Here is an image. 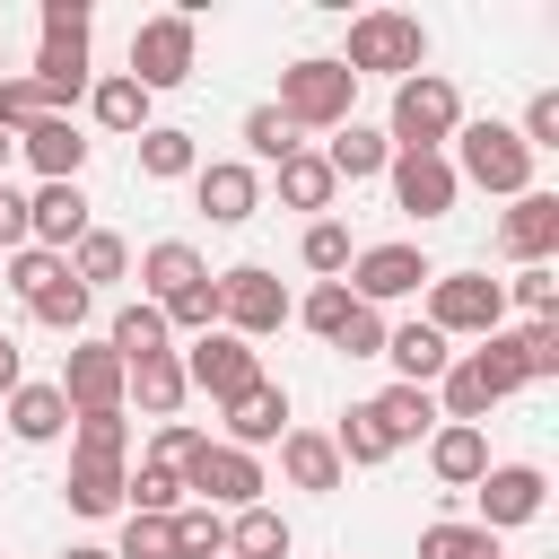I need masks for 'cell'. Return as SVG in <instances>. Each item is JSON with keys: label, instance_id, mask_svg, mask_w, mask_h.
Segmentation results:
<instances>
[{"label": "cell", "instance_id": "obj_10", "mask_svg": "<svg viewBox=\"0 0 559 559\" xmlns=\"http://www.w3.org/2000/svg\"><path fill=\"white\" fill-rule=\"evenodd\" d=\"M175 358H183V384H192V393H210L218 411H227L236 393H253V384H262V349H253V341H236V332H201V341H192V349H175Z\"/></svg>", "mask_w": 559, "mask_h": 559}, {"label": "cell", "instance_id": "obj_40", "mask_svg": "<svg viewBox=\"0 0 559 559\" xmlns=\"http://www.w3.org/2000/svg\"><path fill=\"white\" fill-rule=\"evenodd\" d=\"M122 507H131V515H175V507H183V480H175L166 463H140V472H122Z\"/></svg>", "mask_w": 559, "mask_h": 559}, {"label": "cell", "instance_id": "obj_5", "mask_svg": "<svg viewBox=\"0 0 559 559\" xmlns=\"http://www.w3.org/2000/svg\"><path fill=\"white\" fill-rule=\"evenodd\" d=\"M87 26H96V17H87V0H44V52H35V70H26V79L52 96V114L87 96Z\"/></svg>", "mask_w": 559, "mask_h": 559}, {"label": "cell", "instance_id": "obj_36", "mask_svg": "<svg viewBox=\"0 0 559 559\" xmlns=\"http://www.w3.org/2000/svg\"><path fill=\"white\" fill-rule=\"evenodd\" d=\"M332 192H341V183H332L323 148H297V157L280 166V201H288V210H332Z\"/></svg>", "mask_w": 559, "mask_h": 559}, {"label": "cell", "instance_id": "obj_12", "mask_svg": "<svg viewBox=\"0 0 559 559\" xmlns=\"http://www.w3.org/2000/svg\"><path fill=\"white\" fill-rule=\"evenodd\" d=\"M428 280H437V262H428L419 245H367L341 288H349L358 306H402V297H419Z\"/></svg>", "mask_w": 559, "mask_h": 559}, {"label": "cell", "instance_id": "obj_20", "mask_svg": "<svg viewBox=\"0 0 559 559\" xmlns=\"http://www.w3.org/2000/svg\"><path fill=\"white\" fill-rule=\"evenodd\" d=\"M384 358H393V384H428L437 393V376L454 367V341L428 332V323H384Z\"/></svg>", "mask_w": 559, "mask_h": 559}, {"label": "cell", "instance_id": "obj_37", "mask_svg": "<svg viewBox=\"0 0 559 559\" xmlns=\"http://www.w3.org/2000/svg\"><path fill=\"white\" fill-rule=\"evenodd\" d=\"M332 454H341V472H376L393 445H384V428L367 419V402H349L341 411V428H332Z\"/></svg>", "mask_w": 559, "mask_h": 559}, {"label": "cell", "instance_id": "obj_18", "mask_svg": "<svg viewBox=\"0 0 559 559\" xmlns=\"http://www.w3.org/2000/svg\"><path fill=\"white\" fill-rule=\"evenodd\" d=\"M79 236H87V192H79V183H35V192H26V245H44V253L70 262Z\"/></svg>", "mask_w": 559, "mask_h": 559}, {"label": "cell", "instance_id": "obj_53", "mask_svg": "<svg viewBox=\"0 0 559 559\" xmlns=\"http://www.w3.org/2000/svg\"><path fill=\"white\" fill-rule=\"evenodd\" d=\"M332 349H341V358H384V314H376V306H349V323H341Z\"/></svg>", "mask_w": 559, "mask_h": 559}, {"label": "cell", "instance_id": "obj_17", "mask_svg": "<svg viewBox=\"0 0 559 559\" xmlns=\"http://www.w3.org/2000/svg\"><path fill=\"white\" fill-rule=\"evenodd\" d=\"M61 402H70V419H79V411H122V358H114L105 341H70V358H61Z\"/></svg>", "mask_w": 559, "mask_h": 559}, {"label": "cell", "instance_id": "obj_13", "mask_svg": "<svg viewBox=\"0 0 559 559\" xmlns=\"http://www.w3.org/2000/svg\"><path fill=\"white\" fill-rule=\"evenodd\" d=\"M384 183H393V210H402V218H419V227H428V218H445V210H454V192H463V183H454V166H445V148H393Z\"/></svg>", "mask_w": 559, "mask_h": 559}, {"label": "cell", "instance_id": "obj_51", "mask_svg": "<svg viewBox=\"0 0 559 559\" xmlns=\"http://www.w3.org/2000/svg\"><path fill=\"white\" fill-rule=\"evenodd\" d=\"M114 559H175V524H166V515H122Z\"/></svg>", "mask_w": 559, "mask_h": 559}, {"label": "cell", "instance_id": "obj_38", "mask_svg": "<svg viewBox=\"0 0 559 559\" xmlns=\"http://www.w3.org/2000/svg\"><path fill=\"white\" fill-rule=\"evenodd\" d=\"M166 524H175V559H227V515L218 507H192L183 498Z\"/></svg>", "mask_w": 559, "mask_h": 559}, {"label": "cell", "instance_id": "obj_55", "mask_svg": "<svg viewBox=\"0 0 559 559\" xmlns=\"http://www.w3.org/2000/svg\"><path fill=\"white\" fill-rule=\"evenodd\" d=\"M17 384H26V358H17V341H9V332H0V402H9V393H17Z\"/></svg>", "mask_w": 559, "mask_h": 559}, {"label": "cell", "instance_id": "obj_33", "mask_svg": "<svg viewBox=\"0 0 559 559\" xmlns=\"http://www.w3.org/2000/svg\"><path fill=\"white\" fill-rule=\"evenodd\" d=\"M105 349H114L122 367H140V358H157V349H166V314H157L148 297H131V306L114 314V332H105Z\"/></svg>", "mask_w": 559, "mask_h": 559}, {"label": "cell", "instance_id": "obj_49", "mask_svg": "<svg viewBox=\"0 0 559 559\" xmlns=\"http://www.w3.org/2000/svg\"><path fill=\"white\" fill-rule=\"evenodd\" d=\"M515 358H524V384H550L559 376V314L550 323H524L515 332Z\"/></svg>", "mask_w": 559, "mask_h": 559}, {"label": "cell", "instance_id": "obj_50", "mask_svg": "<svg viewBox=\"0 0 559 559\" xmlns=\"http://www.w3.org/2000/svg\"><path fill=\"white\" fill-rule=\"evenodd\" d=\"M201 445H210V437H201V428H192V419H157V437H148V463H166V472H175V480H183V472H192V454H201Z\"/></svg>", "mask_w": 559, "mask_h": 559}, {"label": "cell", "instance_id": "obj_21", "mask_svg": "<svg viewBox=\"0 0 559 559\" xmlns=\"http://www.w3.org/2000/svg\"><path fill=\"white\" fill-rule=\"evenodd\" d=\"M122 402H140V419H175V411L192 402L183 358H175V349H157V358H140V367H122Z\"/></svg>", "mask_w": 559, "mask_h": 559}, {"label": "cell", "instance_id": "obj_23", "mask_svg": "<svg viewBox=\"0 0 559 559\" xmlns=\"http://www.w3.org/2000/svg\"><path fill=\"white\" fill-rule=\"evenodd\" d=\"M192 280H210V262H201L183 236H157V245L140 253V297H148V306H175Z\"/></svg>", "mask_w": 559, "mask_h": 559}, {"label": "cell", "instance_id": "obj_7", "mask_svg": "<svg viewBox=\"0 0 559 559\" xmlns=\"http://www.w3.org/2000/svg\"><path fill=\"white\" fill-rule=\"evenodd\" d=\"M463 131V96H454V79L445 70H411L402 87H393V122H384V140L393 148H445Z\"/></svg>", "mask_w": 559, "mask_h": 559}, {"label": "cell", "instance_id": "obj_46", "mask_svg": "<svg viewBox=\"0 0 559 559\" xmlns=\"http://www.w3.org/2000/svg\"><path fill=\"white\" fill-rule=\"evenodd\" d=\"M507 306H524V323H550V314H559V271H550V262L515 271V280H507Z\"/></svg>", "mask_w": 559, "mask_h": 559}, {"label": "cell", "instance_id": "obj_41", "mask_svg": "<svg viewBox=\"0 0 559 559\" xmlns=\"http://www.w3.org/2000/svg\"><path fill=\"white\" fill-rule=\"evenodd\" d=\"M245 148H253L262 166H288V157H297L306 140L288 131V114H280V105H253V114H245Z\"/></svg>", "mask_w": 559, "mask_h": 559}, {"label": "cell", "instance_id": "obj_25", "mask_svg": "<svg viewBox=\"0 0 559 559\" xmlns=\"http://www.w3.org/2000/svg\"><path fill=\"white\" fill-rule=\"evenodd\" d=\"M148 105H157V96H148L140 79H122V70H114V79H87V114H96V131H114V140H140V131H148Z\"/></svg>", "mask_w": 559, "mask_h": 559}, {"label": "cell", "instance_id": "obj_27", "mask_svg": "<svg viewBox=\"0 0 559 559\" xmlns=\"http://www.w3.org/2000/svg\"><path fill=\"white\" fill-rule=\"evenodd\" d=\"M428 472H437V489H472L480 472H489V428H437L428 437Z\"/></svg>", "mask_w": 559, "mask_h": 559}, {"label": "cell", "instance_id": "obj_19", "mask_svg": "<svg viewBox=\"0 0 559 559\" xmlns=\"http://www.w3.org/2000/svg\"><path fill=\"white\" fill-rule=\"evenodd\" d=\"M17 157L35 166V183H79V166H87V131H79L70 114H44L35 131H17Z\"/></svg>", "mask_w": 559, "mask_h": 559}, {"label": "cell", "instance_id": "obj_6", "mask_svg": "<svg viewBox=\"0 0 559 559\" xmlns=\"http://www.w3.org/2000/svg\"><path fill=\"white\" fill-rule=\"evenodd\" d=\"M349 96H358V79L341 70V52H306V61L280 70V114H288V131H341V122H349Z\"/></svg>", "mask_w": 559, "mask_h": 559}, {"label": "cell", "instance_id": "obj_14", "mask_svg": "<svg viewBox=\"0 0 559 559\" xmlns=\"http://www.w3.org/2000/svg\"><path fill=\"white\" fill-rule=\"evenodd\" d=\"M183 489H192V507H218V515L236 507L245 515V507H262V463L236 454V445H201L192 472H183Z\"/></svg>", "mask_w": 559, "mask_h": 559}, {"label": "cell", "instance_id": "obj_29", "mask_svg": "<svg viewBox=\"0 0 559 559\" xmlns=\"http://www.w3.org/2000/svg\"><path fill=\"white\" fill-rule=\"evenodd\" d=\"M61 428H70L61 384H17V393H9V437H17V445H52Z\"/></svg>", "mask_w": 559, "mask_h": 559}, {"label": "cell", "instance_id": "obj_16", "mask_svg": "<svg viewBox=\"0 0 559 559\" xmlns=\"http://www.w3.org/2000/svg\"><path fill=\"white\" fill-rule=\"evenodd\" d=\"M192 201H201L210 227H245L262 210V175L245 157H210V166H192Z\"/></svg>", "mask_w": 559, "mask_h": 559}, {"label": "cell", "instance_id": "obj_28", "mask_svg": "<svg viewBox=\"0 0 559 559\" xmlns=\"http://www.w3.org/2000/svg\"><path fill=\"white\" fill-rule=\"evenodd\" d=\"M280 472H288V489H314V498L341 489V454H332L323 428H288V437H280Z\"/></svg>", "mask_w": 559, "mask_h": 559}, {"label": "cell", "instance_id": "obj_3", "mask_svg": "<svg viewBox=\"0 0 559 559\" xmlns=\"http://www.w3.org/2000/svg\"><path fill=\"white\" fill-rule=\"evenodd\" d=\"M428 61V26L419 17H402V9H367V17H349V52H341V70L349 79H411Z\"/></svg>", "mask_w": 559, "mask_h": 559}, {"label": "cell", "instance_id": "obj_22", "mask_svg": "<svg viewBox=\"0 0 559 559\" xmlns=\"http://www.w3.org/2000/svg\"><path fill=\"white\" fill-rule=\"evenodd\" d=\"M280 437H288V393L262 376L253 393H236V402H227V445H236V454H253V445H280Z\"/></svg>", "mask_w": 559, "mask_h": 559}, {"label": "cell", "instance_id": "obj_31", "mask_svg": "<svg viewBox=\"0 0 559 559\" xmlns=\"http://www.w3.org/2000/svg\"><path fill=\"white\" fill-rule=\"evenodd\" d=\"M192 166H201L192 131H175V122H148V131H140V175H148V183H183Z\"/></svg>", "mask_w": 559, "mask_h": 559}, {"label": "cell", "instance_id": "obj_58", "mask_svg": "<svg viewBox=\"0 0 559 559\" xmlns=\"http://www.w3.org/2000/svg\"><path fill=\"white\" fill-rule=\"evenodd\" d=\"M0 79H9V70H0Z\"/></svg>", "mask_w": 559, "mask_h": 559}, {"label": "cell", "instance_id": "obj_15", "mask_svg": "<svg viewBox=\"0 0 559 559\" xmlns=\"http://www.w3.org/2000/svg\"><path fill=\"white\" fill-rule=\"evenodd\" d=\"M498 253L515 262V271H533V262H550L559 253V192H515L507 210H498Z\"/></svg>", "mask_w": 559, "mask_h": 559}, {"label": "cell", "instance_id": "obj_26", "mask_svg": "<svg viewBox=\"0 0 559 559\" xmlns=\"http://www.w3.org/2000/svg\"><path fill=\"white\" fill-rule=\"evenodd\" d=\"M323 166H332V183H376V175L393 166V140H384L376 122H341L332 148H323Z\"/></svg>", "mask_w": 559, "mask_h": 559}, {"label": "cell", "instance_id": "obj_39", "mask_svg": "<svg viewBox=\"0 0 559 559\" xmlns=\"http://www.w3.org/2000/svg\"><path fill=\"white\" fill-rule=\"evenodd\" d=\"M297 262H306L314 280H341V271L358 262V245H349V227H341V218H314V227H306V245H297Z\"/></svg>", "mask_w": 559, "mask_h": 559}, {"label": "cell", "instance_id": "obj_32", "mask_svg": "<svg viewBox=\"0 0 559 559\" xmlns=\"http://www.w3.org/2000/svg\"><path fill=\"white\" fill-rule=\"evenodd\" d=\"M122 271H131V245H122L114 227H87V236L70 245V280H79L87 297H96L105 280H122Z\"/></svg>", "mask_w": 559, "mask_h": 559}, {"label": "cell", "instance_id": "obj_56", "mask_svg": "<svg viewBox=\"0 0 559 559\" xmlns=\"http://www.w3.org/2000/svg\"><path fill=\"white\" fill-rule=\"evenodd\" d=\"M61 559H114V550H96V542H70V550H61Z\"/></svg>", "mask_w": 559, "mask_h": 559}, {"label": "cell", "instance_id": "obj_1", "mask_svg": "<svg viewBox=\"0 0 559 559\" xmlns=\"http://www.w3.org/2000/svg\"><path fill=\"white\" fill-rule=\"evenodd\" d=\"M507 393H524V358H515V332H489L480 349H454V367L437 376V419L480 428Z\"/></svg>", "mask_w": 559, "mask_h": 559}, {"label": "cell", "instance_id": "obj_30", "mask_svg": "<svg viewBox=\"0 0 559 559\" xmlns=\"http://www.w3.org/2000/svg\"><path fill=\"white\" fill-rule=\"evenodd\" d=\"M288 515L280 507H245V515H227V559H288Z\"/></svg>", "mask_w": 559, "mask_h": 559}, {"label": "cell", "instance_id": "obj_35", "mask_svg": "<svg viewBox=\"0 0 559 559\" xmlns=\"http://www.w3.org/2000/svg\"><path fill=\"white\" fill-rule=\"evenodd\" d=\"M61 498H70V515H122V463H79L70 454Z\"/></svg>", "mask_w": 559, "mask_h": 559}, {"label": "cell", "instance_id": "obj_34", "mask_svg": "<svg viewBox=\"0 0 559 559\" xmlns=\"http://www.w3.org/2000/svg\"><path fill=\"white\" fill-rule=\"evenodd\" d=\"M70 454L79 463H122L131 454V411H79L70 419Z\"/></svg>", "mask_w": 559, "mask_h": 559}, {"label": "cell", "instance_id": "obj_2", "mask_svg": "<svg viewBox=\"0 0 559 559\" xmlns=\"http://www.w3.org/2000/svg\"><path fill=\"white\" fill-rule=\"evenodd\" d=\"M445 148H454V157H445L454 183H480V192H498V201L533 192V148L515 140V122H463Z\"/></svg>", "mask_w": 559, "mask_h": 559}, {"label": "cell", "instance_id": "obj_42", "mask_svg": "<svg viewBox=\"0 0 559 559\" xmlns=\"http://www.w3.org/2000/svg\"><path fill=\"white\" fill-rule=\"evenodd\" d=\"M87 306H96V297H87L70 271H61L52 288H35V297H26V314H35V323H52V332H79V323H87Z\"/></svg>", "mask_w": 559, "mask_h": 559}, {"label": "cell", "instance_id": "obj_24", "mask_svg": "<svg viewBox=\"0 0 559 559\" xmlns=\"http://www.w3.org/2000/svg\"><path fill=\"white\" fill-rule=\"evenodd\" d=\"M367 419L384 428V445H411V437H437L445 419H437V393L428 384H384L376 402H367Z\"/></svg>", "mask_w": 559, "mask_h": 559}, {"label": "cell", "instance_id": "obj_57", "mask_svg": "<svg viewBox=\"0 0 559 559\" xmlns=\"http://www.w3.org/2000/svg\"><path fill=\"white\" fill-rule=\"evenodd\" d=\"M9 157H17V140H9V131H0V166H9Z\"/></svg>", "mask_w": 559, "mask_h": 559}, {"label": "cell", "instance_id": "obj_52", "mask_svg": "<svg viewBox=\"0 0 559 559\" xmlns=\"http://www.w3.org/2000/svg\"><path fill=\"white\" fill-rule=\"evenodd\" d=\"M515 140L542 157V148H559V87H533V105H524V122H515Z\"/></svg>", "mask_w": 559, "mask_h": 559}, {"label": "cell", "instance_id": "obj_54", "mask_svg": "<svg viewBox=\"0 0 559 559\" xmlns=\"http://www.w3.org/2000/svg\"><path fill=\"white\" fill-rule=\"evenodd\" d=\"M17 245H26V192L0 183V253H17Z\"/></svg>", "mask_w": 559, "mask_h": 559}, {"label": "cell", "instance_id": "obj_48", "mask_svg": "<svg viewBox=\"0 0 559 559\" xmlns=\"http://www.w3.org/2000/svg\"><path fill=\"white\" fill-rule=\"evenodd\" d=\"M44 114H52V96H44L26 70H17V79H0V131H9V140H17V131H35Z\"/></svg>", "mask_w": 559, "mask_h": 559}, {"label": "cell", "instance_id": "obj_4", "mask_svg": "<svg viewBox=\"0 0 559 559\" xmlns=\"http://www.w3.org/2000/svg\"><path fill=\"white\" fill-rule=\"evenodd\" d=\"M419 323L445 332V341H489V332H507V280H489V271H437Z\"/></svg>", "mask_w": 559, "mask_h": 559}, {"label": "cell", "instance_id": "obj_43", "mask_svg": "<svg viewBox=\"0 0 559 559\" xmlns=\"http://www.w3.org/2000/svg\"><path fill=\"white\" fill-rule=\"evenodd\" d=\"M349 306H358V297H349L341 280H314V288L297 297V323H306L314 341H341V323H349Z\"/></svg>", "mask_w": 559, "mask_h": 559}, {"label": "cell", "instance_id": "obj_47", "mask_svg": "<svg viewBox=\"0 0 559 559\" xmlns=\"http://www.w3.org/2000/svg\"><path fill=\"white\" fill-rule=\"evenodd\" d=\"M157 314H166V332H192V341L218 332V280H192V288H183L175 306H157Z\"/></svg>", "mask_w": 559, "mask_h": 559}, {"label": "cell", "instance_id": "obj_45", "mask_svg": "<svg viewBox=\"0 0 559 559\" xmlns=\"http://www.w3.org/2000/svg\"><path fill=\"white\" fill-rule=\"evenodd\" d=\"M61 271H70V262H61V253H44V245H17V253H9V262H0V280H9V288H17V306H26V297H35V288H52V280H61Z\"/></svg>", "mask_w": 559, "mask_h": 559}, {"label": "cell", "instance_id": "obj_9", "mask_svg": "<svg viewBox=\"0 0 559 559\" xmlns=\"http://www.w3.org/2000/svg\"><path fill=\"white\" fill-rule=\"evenodd\" d=\"M288 314H297V297L280 288V271H262V262L218 271V332H236V341H271Z\"/></svg>", "mask_w": 559, "mask_h": 559}, {"label": "cell", "instance_id": "obj_8", "mask_svg": "<svg viewBox=\"0 0 559 559\" xmlns=\"http://www.w3.org/2000/svg\"><path fill=\"white\" fill-rule=\"evenodd\" d=\"M192 61H201L192 9H166V17H140V26H131V70H122V79H140L148 96H166V87L192 79Z\"/></svg>", "mask_w": 559, "mask_h": 559}, {"label": "cell", "instance_id": "obj_11", "mask_svg": "<svg viewBox=\"0 0 559 559\" xmlns=\"http://www.w3.org/2000/svg\"><path fill=\"white\" fill-rule=\"evenodd\" d=\"M472 524L480 533H515V524H533L542 507H550V480H542V463H489L480 480H472Z\"/></svg>", "mask_w": 559, "mask_h": 559}, {"label": "cell", "instance_id": "obj_44", "mask_svg": "<svg viewBox=\"0 0 559 559\" xmlns=\"http://www.w3.org/2000/svg\"><path fill=\"white\" fill-rule=\"evenodd\" d=\"M419 559H498V533H480V524H428L419 533Z\"/></svg>", "mask_w": 559, "mask_h": 559}]
</instances>
